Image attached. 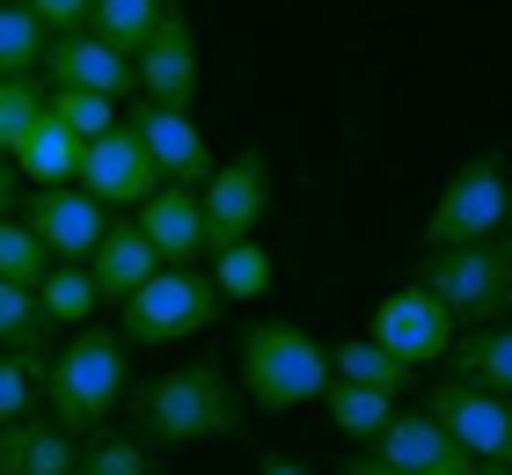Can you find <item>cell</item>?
I'll use <instances>...</instances> for the list:
<instances>
[{"instance_id":"obj_1","label":"cell","mask_w":512,"mask_h":475,"mask_svg":"<svg viewBox=\"0 0 512 475\" xmlns=\"http://www.w3.org/2000/svg\"><path fill=\"white\" fill-rule=\"evenodd\" d=\"M132 439L147 446H205V439H242V395L227 388V373L213 359H183L169 373H154L132 395Z\"/></svg>"},{"instance_id":"obj_2","label":"cell","mask_w":512,"mask_h":475,"mask_svg":"<svg viewBox=\"0 0 512 475\" xmlns=\"http://www.w3.org/2000/svg\"><path fill=\"white\" fill-rule=\"evenodd\" d=\"M125 337H110V329H81L66 351H52V366H44V410L66 439H96L103 417L118 410L125 395Z\"/></svg>"},{"instance_id":"obj_3","label":"cell","mask_w":512,"mask_h":475,"mask_svg":"<svg viewBox=\"0 0 512 475\" xmlns=\"http://www.w3.org/2000/svg\"><path fill=\"white\" fill-rule=\"evenodd\" d=\"M417 285L469 329L512 322V242H469V249H417Z\"/></svg>"},{"instance_id":"obj_4","label":"cell","mask_w":512,"mask_h":475,"mask_svg":"<svg viewBox=\"0 0 512 475\" xmlns=\"http://www.w3.org/2000/svg\"><path fill=\"white\" fill-rule=\"evenodd\" d=\"M242 388L256 410H308L330 388V351L300 322H256L242 337Z\"/></svg>"},{"instance_id":"obj_5","label":"cell","mask_w":512,"mask_h":475,"mask_svg":"<svg viewBox=\"0 0 512 475\" xmlns=\"http://www.w3.org/2000/svg\"><path fill=\"white\" fill-rule=\"evenodd\" d=\"M505 205H512V169H505V154H476V161H461V169L447 176V190H439V205L425 212V227H417V249L498 242Z\"/></svg>"},{"instance_id":"obj_6","label":"cell","mask_w":512,"mask_h":475,"mask_svg":"<svg viewBox=\"0 0 512 475\" xmlns=\"http://www.w3.org/2000/svg\"><path fill=\"white\" fill-rule=\"evenodd\" d=\"M220 285L205 271H154L139 293L118 300V322H125V344H191L198 329L220 322Z\"/></svg>"},{"instance_id":"obj_7","label":"cell","mask_w":512,"mask_h":475,"mask_svg":"<svg viewBox=\"0 0 512 475\" xmlns=\"http://www.w3.org/2000/svg\"><path fill=\"white\" fill-rule=\"evenodd\" d=\"M454 446H469L483 468H512V402L476 388V380H439L432 410H425Z\"/></svg>"},{"instance_id":"obj_8","label":"cell","mask_w":512,"mask_h":475,"mask_svg":"<svg viewBox=\"0 0 512 475\" xmlns=\"http://www.w3.org/2000/svg\"><path fill=\"white\" fill-rule=\"evenodd\" d=\"M198 205H205V249L249 242L256 220L271 212V161L256 154V147H249V154H235V161H220V169L205 176Z\"/></svg>"},{"instance_id":"obj_9","label":"cell","mask_w":512,"mask_h":475,"mask_svg":"<svg viewBox=\"0 0 512 475\" xmlns=\"http://www.w3.org/2000/svg\"><path fill=\"white\" fill-rule=\"evenodd\" d=\"M22 227L44 242L52 264H88L96 242L110 234V205H96V198L74 190V183H37L30 205H22Z\"/></svg>"},{"instance_id":"obj_10","label":"cell","mask_w":512,"mask_h":475,"mask_svg":"<svg viewBox=\"0 0 512 475\" xmlns=\"http://www.w3.org/2000/svg\"><path fill=\"white\" fill-rule=\"evenodd\" d=\"M395 366H432L454 351V315L439 307L425 285H395L388 300H374V329H366Z\"/></svg>"},{"instance_id":"obj_11","label":"cell","mask_w":512,"mask_h":475,"mask_svg":"<svg viewBox=\"0 0 512 475\" xmlns=\"http://www.w3.org/2000/svg\"><path fill=\"white\" fill-rule=\"evenodd\" d=\"M132 74H139V95H147L154 110H191V95H198V37H191V22L176 8H161L154 37L132 52Z\"/></svg>"},{"instance_id":"obj_12","label":"cell","mask_w":512,"mask_h":475,"mask_svg":"<svg viewBox=\"0 0 512 475\" xmlns=\"http://www.w3.org/2000/svg\"><path fill=\"white\" fill-rule=\"evenodd\" d=\"M74 183H81L96 205H147L161 176H154L147 147L132 139V125H110L103 139H88V147H81V169H74Z\"/></svg>"},{"instance_id":"obj_13","label":"cell","mask_w":512,"mask_h":475,"mask_svg":"<svg viewBox=\"0 0 512 475\" xmlns=\"http://www.w3.org/2000/svg\"><path fill=\"white\" fill-rule=\"evenodd\" d=\"M366 454L381 468H395V475H483V461L469 446H454L432 417H388L381 432L366 439Z\"/></svg>"},{"instance_id":"obj_14","label":"cell","mask_w":512,"mask_h":475,"mask_svg":"<svg viewBox=\"0 0 512 475\" xmlns=\"http://www.w3.org/2000/svg\"><path fill=\"white\" fill-rule=\"evenodd\" d=\"M132 227L147 234V249H154L161 271H191L205 256V205H198L191 183H154V198L139 205Z\"/></svg>"},{"instance_id":"obj_15","label":"cell","mask_w":512,"mask_h":475,"mask_svg":"<svg viewBox=\"0 0 512 475\" xmlns=\"http://www.w3.org/2000/svg\"><path fill=\"white\" fill-rule=\"evenodd\" d=\"M125 125H132L139 147H147L154 176L205 190V176H213V154H205V139H198V125H191L183 110H154V103H139V117H125Z\"/></svg>"},{"instance_id":"obj_16","label":"cell","mask_w":512,"mask_h":475,"mask_svg":"<svg viewBox=\"0 0 512 475\" xmlns=\"http://www.w3.org/2000/svg\"><path fill=\"white\" fill-rule=\"evenodd\" d=\"M44 74H52L59 88L110 95V103H118L125 88H139L132 59H125V52H110V44H103V37H88V30H74V37H52V44H44Z\"/></svg>"},{"instance_id":"obj_17","label":"cell","mask_w":512,"mask_h":475,"mask_svg":"<svg viewBox=\"0 0 512 475\" xmlns=\"http://www.w3.org/2000/svg\"><path fill=\"white\" fill-rule=\"evenodd\" d=\"M81 446L52 417H15L0 424V475H74Z\"/></svg>"},{"instance_id":"obj_18","label":"cell","mask_w":512,"mask_h":475,"mask_svg":"<svg viewBox=\"0 0 512 475\" xmlns=\"http://www.w3.org/2000/svg\"><path fill=\"white\" fill-rule=\"evenodd\" d=\"M161 264H154V249H147V234L139 227H118L110 220V234L96 242V256H88V278H96V293L103 300H125V293H139Z\"/></svg>"},{"instance_id":"obj_19","label":"cell","mask_w":512,"mask_h":475,"mask_svg":"<svg viewBox=\"0 0 512 475\" xmlns=\"http://www.w3.org/2000/svg\"><path fill=\"white\" fill-rule=\"evenodd\" d=\"M0 344H8V359H22L44 380V366H52V322H44L37 293H22L8 278H0Z\"/></svg>"},{"instance_id":"obj_20","label":"cell","mask_w":512,"mask_h":475,"mask_svg":"<svg viewBox=\"0 0 512 475\" xmlns=\"http://www.w3.org/2000/svg\"><path fill=\"white\" fill-rule=\"evenodd\" d=\"M37 307H44L52 329H88V315L103 307V293H96V278H88V264H52L44 285H37Z\"/></svg>"},{"instance_id":"obj_21","label":"cell","mask_w":512,"mask_h":475,"mask_svg":"<svg viewBox=\"0 0 512 475\" xmlns=\"http://www.w3.org/2000/svg\"><path fill=\"white\" fill-rule=\"evenodd\" d=\"M15 169L30 176V183H74V169H81V139L66 132L52 110H44V125L15 147Z\"/></svg>"},{"instance_id":"obj_22","label":"cell","mask_w":512,"mask_h":475,"mask_svg":"<svg viewBox=\"0 0 512 475\" xmlns=\"http://www.w3.org/2000/svg\"><path fill=\"white\" fill-rule=\"evenodd\" d=\"M161 8H169V0H96V8H88V37H103L110 52H139V44L154 37V22H161Z\"/></svg>"},{"instance_id":"obj_23","label":"cell","mask_w":512,"mask_h":475,"mask_svg":"<svg viewBox=\"0 0 512 475\" xmlns=\"http://www.w3.org/2000/svg\"><path fill=\"white\" fill-rule=\"evenodd\" d=\"M330 380H352V388H381V395H403L410 366H395V359H388V351H381L374 337H344V344L330 351Z\"/></svg>"},{"instance_id":"obj_24","label":"cell","mask_w":512,"mask_h":475,"mask_svg":"<svg viewBox=\"0 0 512 475\" xmlns=\"http://www.w3.org/2000/svg\"><path fill=\"white\" fill-rule=\"evenodd\" d=\"M454 366H461V380H476V388H491V395L512 402V322L476 329V337L454 351Z\"/></svg>"},{"instance_id":"obj_25","label":"cell","mask_w":512,"mask_h":475,"mask_svg":"<svg viewBox=\"0 0 512 475\" xmlns=\"http://www.w3.org/2000/svg\"><path fill=\"white\" fill-rule=\"evenodd\" d=\"M322 410H330V424L344 439H374L381 424L395 417V395H381V388H352V380H330L322 388Z\"/></svg>"},{"instance_id":"obj_26","label":"cell","mask_w":512,"mask_h":475,"mask_svg":"<svg viewBox=\"0 0 512 475\" xmlns=\"http://www.w3.org/2000/svg\"><path fill=\"white\" fill-rule=\"evenodd\" d=\"M213 285H220V300H264L271 293V249L264 242L213 249Z\"/></svg>"},{"instance_id":"obj_27","label":"cell","mask_w":512,"mask_h":475,"mask_svg":"<svg viewBox=\"0 0 512 475\" xmlns=\"http://www.w3.org/2000/svg\"><path fill=\"white\" fill-rule=\"evenodd\" d=\"M44 44L52 37L8 0V8H0V81H37L44 74Z\"/></svg>"},{"instance_id":"obj_28","label":"cell","mask_w":512,"mask_h":475,"mask_svg":"<svg viewBox=\"0 0 512 475\" xmlns=\"http://www.w3.org/2000/svg\"><path fill=\"white\" fill-rule=\"evenodd\" d=\"M74 475H154L147 439H132V432H96V439L81 446Z\"/></svg>"},{"instance_id":"obj_29","label":"cell","mask_w":512,"mask_h":475,"mask_svg":"<svg viewBox=\"0 0 512 475\" xmlns=\"http://www.w3.org/2000/svg\"><path fill=\"white\" fill-rule=\"evenodd\" d=\"M44 271H52V256H44V242L22 220H0V278L22 285V293H37Z\"/></svg>"},{"instance_id":"obj_30","label":"cell","mask_w":512,"mask_h":475,"mask_svg":"<svg viewBox=\"0 0 512 475\" xmlns=\"http://www.w3.org/2000/svg\"><path fill=\"white\" fill-rule=\"evenodd\" d=\"M44 110H52L59 125L81 139V147H88V139H103L110 125H118V103H110V95H81V88H52V103H44Z\"/></svg>"},{"instance_id":"obj_31","label":"cell","mask_w":512,"mask_h":475,"mask_svg":"<svg viewBox=\"0 0 512 475\" xmlns=\"http://www.w3.org/2000/svg\"><path fill=\"white\" fill-rule=\"evenodd\" d=\"M37 125H44V95H37V81H0V154H15Z\"/></svg>"},{"instance_id":"obj_32","label":"cell","mask_w":512,"mask_h":475,"mask_svg":"<svg viewBox=\"0 0 512 475\" xmlns=\"http://www.w3.org/2000/svg\"><path fill=\"white\" fill-rule=\"evenodd\" d=\"M15 8L30 15L44 37H74V30H88V8H96V0H15Z\"/></svg>"},{"instance_id":"obj_33","label":"cell","mask_w":512,"mask_h":475,"mask_svg":"<svg viewBox=\"0 0 512 475\" xmlns=\"http://www.w3.org/2000/svg\"><path fill=\"white\" fill-rule=\"evenodd\" d=\"M30 395H37V373L22 366V359H0V424L30 417Z\"/></svg>"},{"instance_id":"obj_34","label":"cell","mask_w":512,"mask_h":475,"mask_svg":"<svg viewBox=\"0 0 512 475\" xmlns=\"http://www.w3.org/2000/svg\"><path fill=\"white\" fill-rule=\"evenodd\" d=\"M256 475H308V468L286 461V454H264V461H256Z\"/></svg>"},{"instance_id":"obj_35","label":"cell","mask_w":512,"mask_h":475,"mask_svg":"<svg viewBox=\"0 0 512 475\" xmlns=\"http://www.w3.org/2000/svg\"><path fill=\"white\" fill-rule=\"evenodd\" d=\"M337 475H395V468H381V461H374V454H352V461H344V468H337Z\"/></svg>"},{"instance_id":"obj_36","label":"cell","mask_w":512,"mask_h":475,"mask_svg":"<svg viewBox=\"0 0 512 475\" xmlns=\"http://www.w3.org/2000/svg\"><path fill=\"white\" fill-rule=\"evenodd\" d=\"M15 212V176H8V161H0V220Z\"/></svg>"},{"instance_id":"obj_37","label":"cell","mask_w":512,"mask_h":475,"mask_svg":"<svg viewBox=\"0 0 512 475\" xmlns=\"http://www.w3.org/2000/svg\"><path fill=\"white\" fill-rule=\"evenodd\" d=\"M483 475H512V468H483Z\"/></svg>"},{"instance_id":"obj_38","label":"cell","mask_w":512,"mask_h":475,"mask_svg":"<svg viewBox=\"0 0 512 475\" xmlns=\"http://www.w3.org/2000/svg\"><path fill=\"white\" fill-rule=\"evenodd\" d=\"M505 227H512V205H505Z\"/></svg>"}]
</instances>
